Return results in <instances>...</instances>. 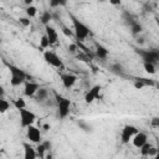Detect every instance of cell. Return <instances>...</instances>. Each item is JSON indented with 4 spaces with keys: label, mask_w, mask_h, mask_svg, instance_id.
Instances as JSON below:
<instances>
[{
    "label": "cell",
    "mask_w": 159,
    "mask_h": 159,
    "mask_svg": "<svg viewBox=\"0 0 159 159\" xmlns=\"http://www.w3.org/2000/svg\"><path fill=\"white\" fill-rule=\"evenodd\" d=\"M52 19H53V14L50 12V11H47V10H45V11L41 14V16H40V21H41V24H43L45 26L50 25V21H51Z\"/></svg>",
    "instance_id": "18"
},
{
    "label": "cell",
    "mask_w": 159,
    "mask_h": 159,
    "mask_svg": "<svg viewBox=\"0 0 159 159\" xmlns=\"http://www.w3.org/2000/svg\"><path fill=\"white\" fill-rule=\"evenodd\" d=\"M137 42H138V43H143V42H144V39H143V37H138V39H137Z\"/></svg>",
    "instance_id": "38"
},
{
    "label": "cell",
    "mask_w": 159,
    "mask_h": 159,
    "mask_svg": "<svg viewBox=\"0 0 159 159\" xmlns=\"http://www.w3.org/2000/svg\"><path fill=\"white\" fill-rule=\"evenodd\" d=\"M143 67H144V71L149 75H154L157 72L155 65H153V63H143Z\"/></svg>",
    "instance_id": "26"
},
{
    "label": "cell",
    "mask_w": 159,
    "mask_h": 159,
    "mask_svg": "<svg viewBox=\"0 0 159 159\" xmlns=\"http://www.w3.org/2000/svg\"><path fill=\"white\" fill-rule=\"evenodd\" d=\"M129 29H130L132 35H134V36L139 35V34L143 31V26H142V24H140L138 20H135L134 22H132V24L129 25Z\"/></svg>",
    "instance_id": "17"
},
{
    "label": "cell",
    "mask_w": 159,
    "mask_h": 159,
    "mask_svg": "<svg viewBox=\"0 0 159 159\" xmlns=\"http://www.w3.org/2000/svg\"><path fill=\"white\" fill-rule=\"evenodd\" d=\"M7 67H9L10 75H11V77H10V84L12 87H17V86H20V84H22V83L26 82V73L22 70H20L19 67H16L14 65H9Z\"/></svg>",
    "instance_id": "3"
},
{
    "label": "cell",
    "mask_w": 159,
    "mask_h": 159,
    "mask_svg": "<svg viewBox=\"0 0 159 159\" xmlns=\"http://www.w3.org/2000/svg\"><path fill=\"white\" fill-rule=\"evenodd\" d=\"M26 138L31 142V143H36V144H40L42 143L41 142V132L37 127L35 125H30L26 128Z\"/></svg>",
    "instance_id": "8"
},
{
    "label": "cell",
    "mask_w": 159,
    "mask_h": 159,
    "mask_svg": "<svg viewBox=\"0 0 159 159\" xmlns=\"http://www.w3.org/2000/svg\"><path fill=\"white\" fill-rule=\"evenodd\" d=\"M72 19V24H73V31H75V36L77 40L80 41H84L88 36H89V27L83 24L82 21H80L77 17H75L73 15H71Z\"/></svg>",
    "instance_id": "2"
},
{
    "label": "cell",
    "mask_w": 159,
    "mask_h": 159,
    "mask_svg": "<svg viewBox=\"0 0 159 159\" xmlns=\"http://www.w3.org/2000/svg\"><path fill=\"white\" fill-rule=\"evenodd\" d=\"M43 129L45 130H48L50 129V124H43Z\"/></svg>",
    "instance_id": "39"
},
{
    "label": "cell",
    "mask_w": 159,
    "mask_h": 159,
    "mask_svg": "<svg viewBox=\"0 0 159 159\" xmlns=\"http://www.w3.org/2000/svg\"><path fill=\"white\" fill-rule=\"evenodd\" d=\"M61 82H62V84H63L65 88L70 89L77 82V76L76 75H72V73H65V75L61 76Z\"/></svg>",
    "instance_id": "12"
},
{
    "label": "cell",
    "mask_w": 159,
    "mask_h": 159,
    "mask_svg": "<svg viewBox=\"0 0 159 159\" xmlns=\"http://www.w3.org/2000/svg\"><path fill=\"white\" fill-rule=\"evenodd\" d=\"M36 152H37V157H40L41 159H45V157H46V152H47V149L45 148V145H43V143H40V144L37 145V148H36Z\"/></svg>",
    "instance_id": "23"
},
{
    "label": "cell",
    "mask_w": 159,
    "mask_h": 159,
    "mask_svg": "<svg viewBox=\"0 0 159 159\" xmlns=\"http://www.w3.org/2000/svg\"><path fill=\"white\" fill-rule=\"evenodd\" d=\"M137 55L140 56L143 60V63H159V50H144V48H138L135 50Z\"/></svg>",
    "instance_id": "4"
},
{
    "label": "cell",
    "mask_w": 159,
    "mask_h": 159,
    "mask_svg": "<svg viewBox=\"0 0 159 159\" xmlns=\"http://www.w3.org/2000/svg\"><path fill=\"white\" fill-rule=\"evenodd\" d=\"M42 143H43L45 148L47 149V152H50V150H51V148H52V143H51L50 140H45V142H42Z\"/></svg>",
    "instance_id": "34"
},
{
    "label": "cell",
    "mask_w": 159,
    "mask_h": 159,
    "mask_svg": "<svg viewBox=\"0 0 159 159\" xmlns=\"http://www.w3.org/2000/svg\"><path fill=\"white\" fill-rule=\"evenodd\" d=\"M26 15H27V17L30 19V17H35L36 16V14H37V7L36 6H34V5H30V6H27L26 7Z\"/></svg>",
    "instance_id": "24"
},
{
    "label": "cell",
    "mask_w": 159,
    "mask_h": 159,
    "mask_svg": "<svg viewBox=\"0 0 159 159\" xmlns=\"http://www.w3.org/2000/svg\"><path fill=\"white\" fill-rule=\"evenodd\" d=\"M19 21H20V24L22 26H29L30 25V19L29 17H20Z\"/></svg>",
    "instance_id": "32"
},
{
    "label": "cell",
    "mask_w": 159,
    "mask_h": 159,
    "mask_svg": "<svg viewBox=\"0 0 159 159\" xmlns=\"http://www.w3.org/2000/svg\"><path fill=\"white\" fill-rule=\"evenodd\" d=\"M68 50H70V52H76V50H77V46H76L75 43H71V45L68 46Z\"/></svg>",
    "instance_id": "36"
},
{
    "label": "cell",
    "mask_w": 159,
    "mask_h": 159,
    "mask_svg": "<svg viewBox=\"0 0 159 159\" xmlns=\"http://www.w3.org/2000/svg\"><path fill=\"white\" fill-rule=\"evenodd\" d=\"M45 159H52V155H51V154H47V155L45 157Z\"/></svg>",
    "instance_id": "40"
},
{
    "label": "cell",
    "mask_w": 159,
    "mask_h": 159,
    "mask_svg": "<svg viewBox=\"0 0 159 159\" xmlns=\"http://www.w3.org/2000/svg\"><path fill=\"white\" fill-rule=\"evenodd\" d=\"M101 89H102V87H101L99 84L92 86V87L87 91V93L84 94V102H86L87 104H91V103H93L96 99H98L99 93H101Z\"/></svg>",
    "instance_id": "9"
},
{
    "label": "cell",
    "mask_w": 159,
    "mask_h": 159,
    "mask_svg": "<svg viewBox=\"0 0 159 159\" xmlns=\"http://www.w3.org/2000/svg\"><path fill=\"white\" fill-rule=\"evenodd\" d=\"M153 159H159V147L157 148V153H155V155H154Z\"/></svg>",
    "instance_id": "37"
},
{
    "label": "cell",
    "mask_w": 159,
    "mask_h": 159,
    "mask_svg": "<svg viewBox=\"0 0 159 159\" xmlns=\"http://www.w3.org/2000/svg\"><path fill=\"white\" fill-rule=\"evenodd\" d=\"M77 124H78V127H80V129H82L83 132H86V133H91L93 129H92V125H89L87 122H84V120H78L77 122Z\"/></svg>",
    "instance_id": "22"
},
{
    "label": "cell",
    "mask_w": 159,
    "mask_h": 159,
    "mask_svg": "<svg viewBox=\"0 0 159 159\" xmlns=\"http://www.w3.org/2000/svg\"><path fill=\"white\" fill-rule=\"evenodd\" d=\"M111 71H112L113 73L120 75V73H123V67H122V65H119V63H113V65L111 66Z\"/></svg>",
    "instance_id": "29"
},
{
    "label": "cell",
    "mask_w": 159,
    "mask_h": 159,
    "mask_svg": "<svg viewBox=\"0 0 159 159\" xmlns=\"http://www.w3.org/2000/svg\"><path fill=\"white\" fill-rule=\"evenodd\" d=\"M138 132H139V130H138L134 125H130V124L124 125L123 129H122V132H120V142H122L123 144L129 143V140H132L133 137H134Z\"/></svg>",
    "instance_id": "6"
},
{
    "label": "cell",
    "mask_w": 159,
    "mask_h": 159,
    "mask_svg": "<svg viewBox=\"0 0 159 159\" xmlns=\"http://www.w3.org/2000/svg\"><path fill=\"white\" fill-rule=\"evenodd\" d=\"M62 32H63V35L67 36V37H72V36H73V32H72L68 27H66V26L62 27Z\"/></svg>",
    "instance_id": "31"
},
{
    "label": "cell",
    "mask_w": 159,
    "mask_h": 159,
    "mask_svg": "<svg viewBox=\"0 0 159 159\" xmlns=\"http://www.w3.org/2000/svg\"><path fill=\"white\" fill-rule=\"evenodd\" d=\"M47 97H48V91H47V88H43V87H40V89L37 91V93L35 96L36 101H39V102H45L47 99Z\"/></svg>",
    "instance_id": "19"
},
{
    "label": "cell",
    "mask_w": 159,
    "mask_h": 159,
    "mask_svg": "<svg viewBox=\"0 0 159 159\" xmlns=\"http://www.w3.org/2000/svg\"><path fill=\"white\" fill-rule=\"evenodd\" d=\"M112 4H114V5H117V4H120V1H112Z\"/></svg>",
    "instance_id": "41"
},
{
    "label": "cell",
    "mask_w": 159,
    "mask_h": 159,
    "mask_svg": "<svg viewBox=\"0 0 159 159\" xmlns=\"http://www.w3.org/2000/svg\"><path fill=\"white\" fill-rule=\"evenodd\" d=\"M12 106H14L17 111H20V109H25V107H26V102H25L24 98L19 97V98H15V99L12 101Z\"/></svg>",
    "instance_id": "21"
},
{
    "label": "cell",
    "mask_w": 159,
    "mask_h": 159,
    "mask_svg": "<svg viewBox=\"0 0 159 159\" xmlns=\"http://www.w3.org/2000/svg\"><path fill=\"white\" fill-rule=\"evenodd\" d=\"M40 89V84L32 81L25 82V87H24V94L26 97H35L37 91Z\"/></svg>",
    "instance_id": "10"
},
{
    "label": "cell",
    "mask_w": 159,
    "mask_h": 159,
    "mask_svg": "<svg viewBox=\"0 0 159 159\" xmlns=\"http://www.w3.org/2000/svg\"><path fill=\"white\" fill-rule=\"evenodd\" d=\"M43 60H45L46 63H48L50 66L56 67V68H61L63 66L62 60L53 51H45L43 52Z\"/></svg>",
    "instance_id": "7"
},
{
    "label": "cell",
    "mask_w": 159,
    "mask_h": 159,
    "mask_svg": "<svg viewBox=\"0 0 159 159\" xmlns=\"http://www.w3.org/2000/svg\"><path fill=\"white\" fill-rule=\"evenodd\" d=\"M55 101L57 104V114L61 119H65L71 111V101L61 94H58L57 92H55Z\"/></svg>",
    "instance_id": "1"
},
{
    "label": "cell",
    "mask_w": 159,
    "mask_h": 159,
    "mask_svg": "<svg viewBox=\"0 0 159 159\" xmlns=\"http://www.w3.org/2000/svg\"><path fill=\"white\" fill-rule=\"evenodd\" d=\"M150 125L153 128H159V117H153L150 119Z\"/></svg>",
    "instance_id": "30"
},
{
    "label": "cell",
    "mask_w": 159,
    "mask_h": 159,
    "mask_svg": "<svg viewBox=\"0 0 159 159\" xmlns=\"http://www.w3.org/2000/svg\"><path fill=\"white\" fill-rule=\"evenodd\" d=\"M7 109H10V103L4 97L0 98V113H5Z\"/></svg>",
    "instance_id": "25"
},
{
    "label": "cell",
    "mask_w": 159,
    "mask_h": 159,
    "mask_svg": "<svg viewBox=\"0 0 159 159\" xmlns=\"http://www.w3.org/2000/svg\"><path fill=\"white\" fill-rule=\"evenodd\" d=\"M139 152H140V155H142V157H150V155H155L157 148H154L153 144H150V143H145V144L139 149Z\"/></svg>",
    "instance_id": "15"
},
{
    "label": "cell",
    "mask_w": 159,
    "mask_h": 159,
    "mask_svg": "<svg viewBox=\"0 0 159 159\" xmlns=\"http://www.w3.org/2000/svg\"><path fill=\"white\" fill-rule=\"evenodd\" d=\"M122 19L124 20V22H125L128 26H129L132 22H134V21L137 20V19H135V16H134V15H132L130 12H128V11H123V12H122Z\"/></svg>",
    "instance_id": "20"
},
{
    "label": "cell",
    "mask_w": 159,
    "mask_h": 159,
    "mask_svg": "<svg viewBox=\"0 0 159 159\" xmlns=\"http://www.w3.org/2000/svg\"><path fill=\"white\" fill-rule=\"evenodd\" d=\"M135 80H137V81H139V82H142V83L144 84V87H147V86H150V87L155 86V82H154L153 80H149V78H144V77H137Z\"/></svg>",
    "instance_id": "27"
},
{
    "label": "cell",
    "mask_w": 159,
    "mask_h": 159,
    "mask_svg": "<svg viewBox=\"0 0 159 159\" xmlns=\"http://www.w3.org/2000/svg\"><path fill=\"white\" fill-rule=\"evenodd\" d=\"M22 148H24V159H36L37 158V152L30 143L24 142Z\"/></svg>",
    "instance_id": "13"
},
{
    "label": "cell",
    "mask_w": 159,
    "mask_h": 159,
    "mask_svg": "<svg viewBox=\"0 0 159 159\" xmlns=\"http://www.w3.org/2000/svg\"><path fill=\"white\" fill-rule=\"evenodd\" d=\"M45 35L47 36V39L50 41V45H55L58 41V34H57L56 29L50 26V25L45 26Z\"/></svg>",
    "instance_id": "14"
},
{
    "label": "cell",
    "mask_w": 159,
    "mask_h": 159,
    "mask_svg": "<svg viewBox=\"0 0 159 159\" xmlns=\"http://www.w3.org/2000/svg\"><path fill=\"white\" fill-rule=\"evenodd\" d=\"M48 46H51V45H50V41H48L47 36L46 35H42L41 39H40V47L41 48H47Z\"/></svg>",
    "instance_id": "28"
},
{
    "label": "cell",
    "mask_w": 159,
    "mask_h": 159,
    "mask_svg": "<svg viewBox=\"0 0 159 159\" xmlns=\"http://www.w3.org/2000/svg\"><path fill=\"white\" fill-rule=\"evenodd\" d=\"M61 5H66V1H50V6H52V7L61 6Z\"/></svg>",
    "instance_id": "33"
},
{
    "label": "cell",
    "mask_w": 159,
    "mask_h": 159,
    "mask_svg": "<svg viewBox=\"0 0 159 159\" xmlns=\"http://www.w3.org/2000/svg\"><path fill=\"white\" fill-rule=\"evenodd\" d=\"M134 87H135V88H138V89H140V88H143V87H144V84H143L142 82H139V81H137V80H135V82H134Z\"/></svg>",
    "instance_id": "35"
},
{
    "label": "cell",
    "mask_w": 159,
    "mask_h": 159,
    "mask_svg": "<svg viewBox=\"0 0 159 159\" xmlns=\"http://www.w3.org/2000/svg\"><path fill=\"white\" fill-rule=\"evenodd\" d=\"M19 117H20V124L22 128H27L30 125H34V123L36 120V114L29 109H20Z\"/></svg>",
    "instance_id": "5"
},
{
    "label": "cell",
    "mask_w": 159,
    "mask_h": 159,
    "mask_svg": "<svg viewBox=\"0 0 159 159\" xmlns=\"http://www.w3.org/2000/svg\"><path fill=\"white\" fill-rule=\"evenodd\" d=\"M145 143H148V137L144 132H138L132 139V144L138 149H140Z\"/></svg>",
    "instance_id": "11"
},
{
    "label": "cell",
    "mask_w": 159,
    "mask_h": 159,
    "mask_svg": "<svg viewBox=\"0 0 159 159\" xmlns=\"http://www.w3.org/2000/svg\"><path fill=\"white\" fill-rule=\"evenodd\" d=\"M96 56H97L98 58H101V60H106V58L108 57V50H107L104 46L97 43V45H96Z\"/></svg>",
    "instance_id": "16"
}]
</instances>
